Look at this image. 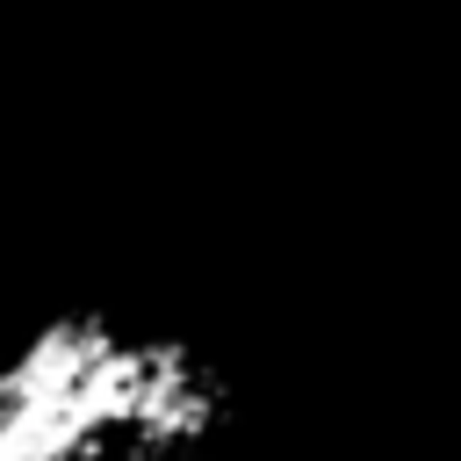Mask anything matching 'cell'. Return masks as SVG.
Masks as SVG:
<instances>
[{
	"label": "cell",
	"mask_w": 461,
	"mask_h": 461,
	"mask_svg": "<svg viewBox=\"0 0 461 461\" xmlns=\"http://www.w3.org/2000/svg\"><path fill=\"white\" fill-rule=\"evenodd\" d=\"M223 353L151 310L50 303L0 331V461H230Z\"/></svg>",
	"instance_id": "obj_1"
}]
</instances>
